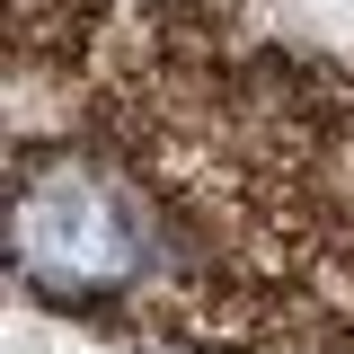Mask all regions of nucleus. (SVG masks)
<instances>
[{
  "instance_id": "obj_1",
  "label": "nucleus",
  "mask_w": 354,
  "mask_h": 354,
  "mask_svg": "<svg viewBox=\"0 0 354 354\" xmlns=\"http://www.w3.org/2000/svg\"><path fill=\"white\" fill-rule=\"evenodd\" d=\"M160 257V213L151 195H133L124 177L88 169V160H53L27 169L18 186V266L27 283L88 301V292H115L133 274H151Z\"/></svg>"
}]
</instances>
